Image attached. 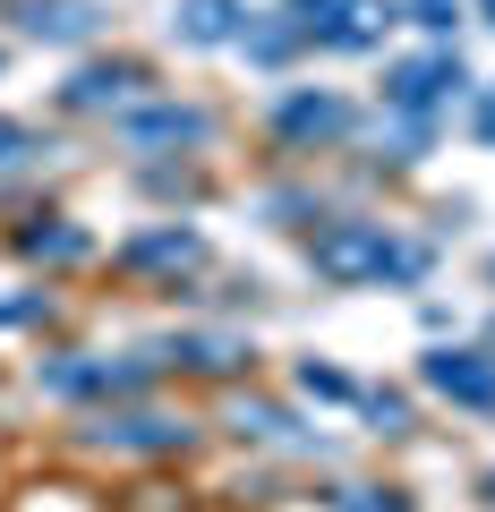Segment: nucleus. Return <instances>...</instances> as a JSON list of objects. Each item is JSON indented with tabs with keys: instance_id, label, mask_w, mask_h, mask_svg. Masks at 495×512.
<instances>
[{
	"instance_id": "f3484780",
	"label": "nucleus",
	"mask_w": 495,
	"mask_h": 512,
	"mask_svg": "<svg viewBox=\"0 0 495 512\" xmlns=\"http://www.w3.org/2000/svg\"><path fill=\"white\" fill-rule=\"evenodd\" d=\"M478 137H495V94H487V111H478Z\"/></svg>"
},
{
	"instance_id": "7ed1b4c3",
	"label": "nucleus",
	"mask_w": 495,
	"mask_h": 512,
	"mask_svg": "<svg viewBox=\"0 0 495 512\" xmlns=\"http://www.w3.org/2000/svg\"><path fill=\"white\" fill-rule=\"evenodd\" d=\"M470 77H461V60L453 52H427V60H402V69L385 77V103H402V111H436L444 94H461Z\"/></svg>"
},
{
	"instance_id": "6e6552de",
	"label": "nucleus",
	"mask_w": 495,
	"mask_h": 512,
	"mask_svg": "<svg viewBox=\"0 0 495 512\" xmlns=\"http://www.w3.org/2000/svg\"><path fill=\"white\" fill-rule=\"evenodd\" d=\"M43 384L52 393H129L146 384V367H43Z\"/></svg>"
},
{
	"instance_id": "0eeeda50",
	"label": "nucleus",
	"mask_w": 495,
	"mask_h": 512,
	"mask_svg": "<svg viewBox=\"0 0 495 512\" xmlns=\"http://www.w3.org/2000/svg\"><path fill=\"white\" fill-rule=\"evenodd\" d=\"M333 128H350V103H333V94H291L282 103V137H333Z\"/></svg>"
},
{
	"instance_id": "39448f33",
	"label": "nucleus",
	"mask_w": 495,
	"mask_h": 512,
	"mask_svg": "<svg viewBox=\"0 0 495 512\" xmlns=\"http://www.w3.org/2000/svg\"><path fill=\"white\" fill-rule=\"evenodd\" d=\"M137 86H146V69H137V60H111V69H77L69 77V103L77 111H103V103H129Z\"/></svg>"
},
{
	"instance_id": "423d86ee",
	"label": "nucleus",
	"mask_w": 495,
	"mask_h": 512,
	"mask_svg": "<svg viewBox=\"0 0 495 512\" xmlns=\"http://www.w3.org/2000/svg\"><path fill=\"white\" fill-rule=\"evenodd\" d=\"M18 26H26V35L69 43V35H86V26H94V9H86V0H18Z\"/></svg>"
},
{
	"instance_id": "2eb2a0df",
	"label": "nucleus",
	"mask_w": 495,
	"mask_h": 512,
	"mask_svg": "<svg viewBox=\"0 0 495 512\" xmlns=\"http://www.w3.org/2000/svg\"><path fill=\"white\" fill-rule=\"evenodd\" d=\"M299 384H308V393H325V402H342V393H350V384L333 376V367H299Z\"/></svg>"
},
{
	"instance_id": "f8f14e48",
	"label": "nucleus",
	"mask_w": 495,
	"mask_h": 512,
	"mask_svg": "<svg viewBox=\"0 0 495 512\" xmlns=\"http://www.w3.org/2000/svg\"><path fill=\"white\" fill-rule=\"evenodd\" d=\"M103 444H120V453H163V444H180V427L171 419H103Z\"/></svg>"
},
{
	"instance_id": "9d476101",
	"label": "nucleus",
	"mask_w": 495,
	"mask_h": 512,
	"mask_svg": "<svg viewBox=\"0 0 495 512\" xmlns=\"http://www.w3.org/2000/svg\"><path fill=\"white\" fill-rule=\"evenodd\" d=\"M129 137H137V146H163V137H205V111L154 103V111H137V120H129Z\"/></svg>"
},
{
	"instance_id": "ddd939ff",
	"label": "nucleus",
	"mask_w": 495,
	"mask_h": 512,
	"mask_svg": "<svg viewBox=\"0 0 495 512\" xmlns=\"http://www.w3.org/2000/svg\"><path fill=\"white\" fill-rule=\"evenodd\" d=\"M26 256H86L77 231H26Z\"/></svg>"
},
{
	"instance_id": "1a4fd4ad",
	"label": "nucleus",
	"mask_w": 495,
	"mask_h": 512,
	"mask_svg": "<svg viewBox=\"0 0 495 512\" xmlns=\"http://www.w3.org/2000/svg\"><path fill=\"white\" fill-rule=\"evenodd\" d=\"M239 18H248L239 0H188V9H180V35H188V43H231Z\"/></svg>"
},
{
	"instance_id": "f257e3e1",
	"label": "nucleus",
	"mask_w": 495,
	"mask_h": 512,
	"mask_svg": "<svg viewBox=\"0 0 495 512\" xmlns=\"http://www.w3.org/2000/svg\"><path fill=\"white\" fill-rule=\"evenodd\" d=\"M316 274H325V282H419L427 274V248L376 231V222H333V231L316 239Z\"/></svg>"
},
{
	"instance_id": "20e7f679",
	"label": "nucleus",
	"mask_w": 495,
	"mask_h": 512,
	"mask_svg": "<svg viewBox=\"0 0 495 512\" xmlns=\"http://www.w3.org/2000/svg\"><path fill=\"white\" fill-rule=\"evenodd\" d=\"M427 384L453 393V402H495V359L487 350H436L427 359Z\"/></svg>"
},
{
	"instance_id": "4468645a",
	"label": "nucleus",
	"mask_w": 495,
	"mask_h": 512,
	"mask_svg": "<svg viewBox=\"0 0 495 512\" xmlns=\"http://www.w3.org/2000/svg\"><path fill=\"white\" fill-rule=\"evenodd\" d=\"M26 154H35V137H26L18 120H0V171H9V163H26Z\"/></svg>"
},
{
	"instance_id": "9b49d317",
	"label": "nucleus",
	"mask_w": 495,
	"mask_h": 512,
	"mask_svg": "<svg viewBox=\"0 0 495 512\" xmlns=\"http://www.w3.org/2000/svg\"><path fill=\"white\" fill-rule=\"evenodd\" d=\"M197 231H146V239H129V265H171V274H180V265H197Z\"/></svg>"
},
{
	"instance_id": "dca6fc26",
	"label": "nucleus",
	"mask_w": 495,
	"mask_h": 512,
	"mask_svg": "<svg viewBox=\"0 0 495 512\" xmlns=\"http://www.w3.org/2000/svg\"><path fill=\"white\" fill-rule=\"evenodd\" d=\"M453 18H461V0H419V26H427V35H444Z\"/></svg>"
},
{
	"instance_id": "f03ea898",
	"label": "nucleus",
	"mask_w": 495,
	"mask_h": 512,
	"mask_svg": "<svg viewBox=\"0 0 495 512\" xmlns=\"http://www.w3.org/2000/svg\"><path fill=\"white\" fill-rule=\"evenodd\" d=\"M291 26L316 43H333V52H367V43L393 26L385 0H291Z\"/></svg>"
},
{
	"instance_id": "a211bd4d",
	"label": "nucleus",
	"mask_w": 495,
	"mask_h": 512,
	"mask_svg": "<svg viewBox=\"0 0 495 512\" xmlns=\"http://www.w3.org/2000/svg\"><path fill=\"white\" fill-rule=\"evenodd\" d=\"M478 9H487V26H495V0H478Z\"/></svg>"
}]
</instances>
